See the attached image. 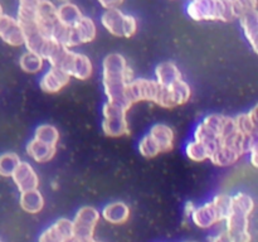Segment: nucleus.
Masks as SVG:
<instances>
[{
	"label": "nucleus",
	"mask_w": 258,
	"mask_h": 242,
	"mask_svg": "<svg viewBox=\"0 0 258 242\" xmlns=\"http://www.w3.org/2000/svg\"><path fill=\"white\" fill-rule=\"evenodd\" d=\"M194 208H196V204L193 202H186L185 207H184V218H190V214L194 211Z\"/></svg>",
	"instance_id": "36"
},
{
	"label": "nucleus",
	"mask_w": 258,
	"mask_h": 242,
	"mask_svg": "<svg viewBox=\"0 0 258 242\" xmlns=\"http://www.w3.org/2000/svg\"><path fill=\"white\" fill-rule=\"evenodd\" d=\"M103 28L118 38H131L138 30V20L135 17L123 14L118 8L106 9L101 17Z\"/></svg>",
	"instance_id": "6"
},
{
	"label": "nucleus",
	"mask_w": 258,
	"mask_h": 242,
	"mask_svg": "<svg viewBox=\"0 0 258 242\" xmlns=\"http://www.w3.org/2000/svg\"><path fill=\"white\" fill-rule=\"evenodd\" d=\"M191 97V88L186 81L178 80L166 87V108H175L185 105Z\"/></svg>",
	"instance_id": "15"
},
{
	"label": "nucleus",
	"mask_w": 258,
	"mask_h": 242,
	"mask_svg": "<svg viewBox=\"0 0 258 242\" xmlns=\"http://www.w3.org/2000/svg\"><path fill=\"white\" fill-rule=\"evenodd\" d=\"M100 217V212L92 206H85L78 209L72 221L73 236L78 238H92Z\"/></svg>",
	"instance_id": "8"
},
{
	"label": "nucleus",
	"mask_w": 258,
	"mask_h": 242,
	"mask_svg": "<svg viewBox=\"0 0 258 242\" xmlns=\"http://www.w3.org/2000/svg\"><path fill=\"white\" fill-rule=\"evenodd\" d=\"M72 236V221L67 218H59L40 234L38 242H66Z\"/></svg>",
	"instance_id": "13"
},
{
	"label": "nucleus",
	"mask_w": 258,
	"mask_h": 242,
	"mask_svg": "<svg viewBox=\"0 0 258 242\" xmlns=\"http://www.w3.org/2000/svg\"><path fill=\"white\" fill-rule=\"evenodd\" d=\"M57 20V7L50 0H40L37 7V24L45 37L49 38L50 29Z\"/></svg>",
	"instance_id": "16"
},
{
	"label": "nucleus",
	"mask_w": 258,
	"mask_h": 242,
	"mask_svg": "<svg viewBox=\"0 0 258 242\" xmlns=\"http://www.w3.org/2000/svg\"><path fill=\"white\" fill-rule=\"evenodd\" d=\"M186 13L196 22H232L237 19L232 0H190Z\"/></svg>",
	"instance_id": "4"
},
{
	"label": "nucleus",
	"mask_w": 258,
	"mask_h": 242,
	"mask_svg": "<svg viewBox=\"0 0 258 242\" xmlns=\"http://www.w3.org/2000/svg\"><path fill=\"white\" fill-rule=\"evenodd\" d=\"M20 158L17 153H4L0 155V175L5 176H12V174L14 173L15 168L18 166V164L20 163Z\"/></svg>",
	"instance_id": "29"
},
{
	"label": "nucleus",
	"mask_w": 258,
	"mask_h": 242,
	"mask_svg": "<svg viewBox=\"0 0 258 242\" xmlns=\"http://www.w3.org/2000/svg\"><path fill=\"white\" fill-rule=\"evenodd\" d=\"M236 18L247 12L257 10V0H232Z\"/></svg>",
	"instance_id": "32"
},
{
	"label": "nucleus",
	"mask_w": 258,
	"mask_h": 242,
	"mask_svg": "<svg viewBox=\"0 0 258 242\" xmlns=\"http://www.w3.org/2000/svg\"><path fill=\"white\" fill-rule=\"evenodd\" d=\"M25 150H27V154L33 160L42 164L48 163V161L54 158L55 154H57V146L48 145V144H44L33 138L32 140L28 141Z\"/></svg>",
	"instance_id": "19"
},
{
	"label": "nucleus",
	"mask_w": 258,
	"mask_h": 242,
	"mask_svg": "<svg viewBox=\"0 0 258 242\" xmlns=\"http://www.w3.org/2000/svg\"><path fill=\"white\" fill-rule=\"evenodd\" d=\"M131 80H134V72L122 54L110 53L103 58L102 86L107 101L118 103L130 110L131 105L125 97V90Z\"/></svg>",
	"instance_id": "1"
},
{
	"label": "nucleus",
	"mask_w": 258,
	"mask_h": 242,
	"mask_svg": "<svg viewBox=\"0 0 258 242\" xmlns=\"http://www.w3.org/2000/svg\"><path fill=\"white\" fill-rule=\"evenodd\" d=\"M19 203L23 211L27 212V213H39L44 208V197L38 189L20 192Z\"/></svg>",
	"instance_id": "23"
},
{
	"label": "nucleus",
	"mask_w": 258,
	"mask_h": 242,
	"mask_svg": "<svg viewBox=\"0 0 258 242\" xmlns=\"http://www.w3.org/2000/svg\"><path fill=\"white\" fill-rule=\"evenodd\" d=\"M0 38L12 47L24 44V32L15 18L10 15H0Z\"/></svg>",
	"instance_id": "10"
},
{
	"label": "nucleus",
	"mask_w": 258,
	"mask_h": 242,
	"mask_svg": "<svg viewBox=\"0 0 258 242\" xmlns=\"http://www.w3.org/2000/svg\"><path fill=\"white\" fill-rule=\"evenodd\" d=\"M127 108L118 103L106 101L102 106L103 120L101 124L103 134L108 138H121L128 133Z\"/></svg>",
	"instance_id": "5"
},
{
	"label": "nucleus",
	"mask_w": 258,
	"mask_h": 242,
	"mask_svg": "<svg viewBox=\"0 0 258 242\" xmlns=\"http://www.w3.org/2000/svg\"><path fill=\"white\" fill-rule=\"evenodd\" d=\"M148 134L156 143L160 153H169L174 149L175 134L173 129L166 124H155L151 126Z\"/></svg>",
	"instance_id": "17"
},
{
	"label": "nucleus",
	"mask_w": 258,
	"mask_h": 242,
	"mask_svg": "<svg viewBox=\"0 0 258 242\" xmlns=\"http://www.w3.org/2000/svg\"><path fill=\"white\" fill-rule=\"evenodd\" d=\"M155 77V81L159 85L168 87V86L173 85L178 80H181L183 76H181L180 70H179L175 63L171 62V60H165V62H161L156 66Z\"/></svg>",
	"instance_id": "22"
},
{
	"label": "nucleus",
	"mask_w": 258,
	"mask_h": 242,
	"mask_svg": "<svg viewBox=\"0 0 258 242\" xmlns=\"http://www.w3.org/2000/svg\"><path fill=\"white\" fill-rule=\"evenodd\" d=\"M58 2H60V3H62V4H63V3H67L68 0H58Z\"/></svg>",
	"instance_id": "39"
},
{
	"label": "nucleus",
	"mask_w": 258,
	"mask_h": 242,
	"mask_svg": "<svg viewBox=\"0 0 258 242\" xmlns=\"http://www.w3.org/2000/svg\"><path fill=\"white\" fill-rule=\"evenodd\" d=\"M211 242H231V241H229V237L226 232H221V233L217 234V236L212 237Z\"/></svg>",
	"instance_id": "37"
},
{
	"label": "nucleus",
	"mask_w": 258,
	"mask_h": 242,
	"mask_svg": "<svg viewBox=\"0 0 258 242\" xmlns=\"http://www.w3.org/2000/svg\"><path fill=\"white\" fill-rule=\"evenodd\" d=\"M185 154L191 161L202 163V161L208 160L209 156H211V150L206 144L193 139V140L188 141V144L185 145Z\"/></svg>",
	"instance_id": "27"
},
{
	"label": "nucleus",
	"mask_w": 258,
	"mask_h": 242,
	"mask_svg": "<svg viewBox=\"0 0 258 242\" xmlns=\"http://www.w3.org/2000/svg\"><path fill=\"white\" fill-rule=\"evenodd\" d=\"M97 35V28L95 22L88 17H82V19L72 27V47L91 43Z\"/></svg>",
	"instance_id": "18"
},
{
	"label": "nucleus",
	"mask_w": 258,
	"mask_h": 242,
	"mask_svg": "<svg viewBox=\"0 0 258 242\" xmlns=\"http://www.w3.org/2000/svg\"><path fill=\"white\" fill-rule=\"evenodd\" d=\"M91 242H101V241H96L95 238H92V241H91Z\"/></svg>",
	"instance_id": "40"
},
{
	"label": "nucleus",
	"mask_w": 258,
	"mask_h": 242,
	"mask_svg": "<svg viewBox=\"0 0 258 242\" xmlns=\"http://www.w3.org/2000/svg\"><path fill=\"white\" fill-rule=\"evenodd\" d=\"M12 179L19 192L38 189L39 186V176L28 161H20L18 164L14 173L12 174Z\"/></svg>",
	"instance_id": "11"
},
{
	"label": "nucleus",
	"mask_w": 258,
	"mask_h": 242,
	"mask_svg": "<svg viewBox=\"0 0 258 242\" xmlns=\"http://www.w3.org/2000/svg\"><path fill=\"white\" fill-rule=\"evenodd\" d=\"M34 139L44 144H48V145L57 146L58 141H59V131L54 125L42 124V125L37 126V129H35Z\"/></svg>",
	"instance_id": "28"
},
{
	"label": "nucleus",
	"mask_w": 258,
	"mask_h": 242,
	"mask_svg": "<svg viewBox=\"0 0 258 242\" xmlns=\"http://www.w3.org/2000/svg\"><path fill=\"white\" fill-rule=\"evenodd\" d=\"M45 60L50 67H55L67 73L71 78L86 81L92 76L93 66L90 58L83 53H77L70 48L58 44Z\"/></svg>",
	"instance_id": "2"
},
{
	"label": "nucleus",
	"mask_w": 258,
	"mask_h": 242,
	"mask_svg": "<svg viewBox=\"0 0 258 242\" xmlns=\"http://www.w3.org/2000/svg\"><path fill=\"white\" fill-rule=\"evenodd\" d=\"M237 19L241 23V27L243 29L244 37L251 44L254 53L258 52L257 48V33H258V13L257 10L247 12L244 14L239 15Z\"/></svg>",
	"instance_id": "21"
},
{
	"label": "nucleus",
	"mask_w": 258,
	"mask_h": 242,
	"mask_svg": "<svg viewBox=\"0 0 258 242\" xmlns=\"http://www.w3.org/2000/svg\"><path fill=\"white\" fill-rule=\"evenodd\" d=\"M138 150L139 153L146 159L156 158L159 154H161L158 145H156V143L153 140V138H151L149 134H146V135H144L143 138L140 139V141H139L138 144Z\"/></svg>",
	"instance_id": "30"
},
{
	"label": "nucleus",
	"mask_w": 258,
	"mask_h": 242,
	"mask_svg": "<svg viewBox=\"0 0 258 242\" xmlns=\"http://www.w3.org/2000/svg\"><path fill=\"white\" fill-rule=\"evenodd\" d=\"M123 0H98L101 5H102L105 9H112V8H118L122 4Z\"/></svg>",
	"instance_id": "33"
},
{
	"label": "nucleus",
	"mask_w": 258,
	"mask_h": 242,
	"mask_svg": "<svg viewBox=\"0 0 258 242\" xmlns=\"http://www.w3.org/2000/svg\"><path fill=\"white\" fill-rule=\"evenodd\" d=\"M19 66L23 72L34 75V73L40 72L43 70V67H44V59L39 54H37V53L27 50V52L20 55Z\"/></svg>",
	"instance_id": "26"
},
{
	"label": "nucleus",
	"mask_w": 258,
	"mask_h": 242,
	"mask_svg": "<svg viewBox=\"0 0 258 242\" xmlns=\"http://www.w3.org/2000/svg\"><path fill=\"white\" fill-rule=\"evenodd\" d=\"M101 216L112 224H123L130 217V207L125 202H111L103 207Z\"/></svg>",
	"instance_id": "20"
},
{
	"label": "nucleus",
	"mask_w": 258,
	"mask_h": 242,
	"mask_svg": "<svg viewBox=\"0 0 258 242\" xmlns=\"http://www.w3.org/2000/svg\"><path fill=\"white\" fill-rule=\"evenodd\" d=\"M0 15H3V7H2V4H0Z\"/></svg>",
	"instance_id": "38"
},
{
	"label": "nucleus",
	"mask_w": 258,
	"mask_h": 242,
	"mask_svg": "<svg viewBox=\"0 0 258 242\" xmlns=\"http://www.w3.org/2000/svg\"><path fill=\"white\" fill-rule=\"evenodd\" d=\"M214 203V206H216L217 211H218L219 216H221L222 221H224V219L228 217V214L231 213V208H232V202H231V196H228V194H218V196H216L213 198V201H212Z\"/></svg>",
	"instance_id": "31"
},
{
	"label": "nucleus",
	"mask_w": 258,
	"mask_h": 242,
	"mask_svg": "<svg viewBox=\"0 0 258 242\" xmlns=\"http://www.w3.org/2000/svg\"><path fill=\"white\" fill-rule=\"evenodd\" d=\"M234 131H237L234 117L222 113H211L197 125L193 133V139L206 144L212 155L218 146L219 140Z\"/></svg>",
	"instance_id": "3"
},
{
	"label": "nucleus",
	"mask_w": 258,
	"mask_h": 242,
	"mask_svg": "<svg viewBox=\"0 0 258 242\" xmlns=\"http://www.w3.org/2000/svg\"><path fill=\"white\" fill-rule=\"evenodd\" d=\"M161 88L163 86L159 85L155 80L134 78L126 85L125 97L131 106L136 102H141V101H149V102L158 105Z\"/></svg>",
	"instance_id": "7"
},
{
	"label": "nucleus",
	"mask_w": 258,
	"mask_h": 242,
	"mask_svg": "<svg viewBox=\"0 0 258 242\" xmlns=\"http://www.w3.org/2000/svg\"><path fill=\"white\" fill-rule=\"evenodd\" d=\"M83 14L80 10L77 5L72 4V3L67 2L60 4L57 8V19L58 22L62 23L66 27H75L81 19H82Z\"/></svg>",
	"instance_id": "24"
},
{
	"label": "nucleus",
	"mask_w": 258,
	"mask_h": 242,
	"mask_svg": "<svg viewBox=\"0 0 258 242\" xmlns=\"http://www.w3.org/2000/svg\"><path fill=\"white\" fill-rule=\"evenodd\" d=\"M249 163H251V165L253 166V168H257L258 166V145H254L253 148L249 150Z\"/></svg>",
	"instance_id": "34"
},
{
	"label": "nucleus",
	"mask_w": 258,
	"mask_h": 242,
	"mask_svg": "<svg viewBox=\"0 0 258 242\" xmlns=\"http://www.w3.org/2000/svg\"><path fill=\"white\" fill-rule=\"evenodd\" d=\"M40 0H19V8H27V9H37L38 3Z\"/></svg>",
	"instance_id": "35"
},
{
	"label": "nucleus",
	"mask_w": 258,
	"mask_h": 242,
	"mask_svg": "<svg viewBox=\"0 0 258 242\" xmlns=\"http://www.w3.org/2000/svg\"><path fill=\"white\" fill-rule=\"evenodd\" d=\"M226 233L231 242H251L249 233V216L236 208H231V213L226 219Z\"/></svg>",
	"instance_id": "9"
},
{
	"label": "nucleus",
	"mask_w": 258,
	"mask_h": 242,
	"mask_svg": "<svg viewBox=\"0 0 258 242\" xmlns=\"http://www.w3.org/2000/svg\"><path fill=\"white\" fill-rule=\"evenodd\" d=\"M0 242H2V241H0Z\"/></svg>",
	"instance_id": "41"
},
{
	"label": "nucleus",
	"mask_w": 258,
	"mask_h": 242,
	"mask_svg": "<svg viewBox=\"0 0 258 242\" xmlns=\"http://www.w3.org/2000/svg\"><path fill=\"white\" fill-rule=\"evenodd\" d=\"M190 218L193 223L201 228H209V227L222 222L221 216H219L218 211H217L216 206L212 201L196 207L194 211L191 212Z\"/></svg>",
	"instance_id": "14"
},
{
	"label": "nucleus",
	"mask_w": 258,
	"mask_h": 242,
	"mask_svg": "<svg viewBox=\"0 0 258 242\" xmlns=\"http://www.w3.org/2000/svg\"><path fill=\"white\" fill-rule=\"evenodd\" d=\"M257 106L248 112H242L234 117L237 130L246 135H257Z\"/></svg>",
	"instance_id": "25"
},
{
	"label": "nucleus",
	"mask_w": 258,
	"mask_h": 242,
	"mask_svg": "<svg viewBox=\"0 0 258 242\" xmlns=\"http://www.w3.org/2000/svg\"><path fill=\"white\" fill-rule=\"evenodd\" d=\"M71 77L62 70L50 67L39 80V88L45 93H58L70 83Z\"/></svg>",
	"instance_id": "12"
}]
</instances>
